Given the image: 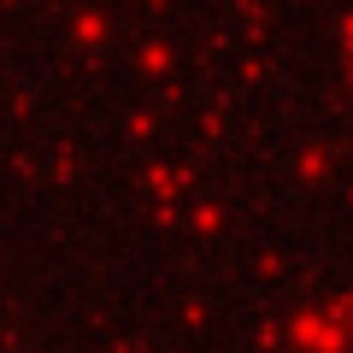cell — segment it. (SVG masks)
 I'll return each mask as SVG.
<instances>
[{"mask_svg": "<svg viewBox=\"0 0 353 353\" xmlns=\"http://www.w3.org/2000/svg\"><path fill=\"white\" fill-rule=\"evenodd\" d=\"M347 318H353V301H347Z\"/></svg>", "mask_w": 353, "mask_h": 353, "instance_id": "cell-1", "label": "cell"}]
</instances>
